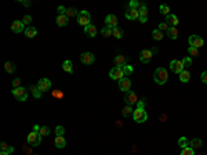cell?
<instances>
[{"label":"cell","mask_w":207,"mask_h":155,"mask_svg":"<svg viewBox=\"0 0 207 155\" xmlns=\"http://www.w3.org/2000/svg\"><path fill=\"white\" fill-rule=\"evenodd\" d=\"M153 79L157 85H164L168 80V72L164 68H157L153 74Z\"/></svg>","instance_id":"cell-1"},{"label":"cell","mask_w":207,"mask_h":155,"mask_svg":"<svg viewBox=\"0 0 207 155\" xmlns=\"http://www.w3.org/2000/svg\"><path fill=\"white\" fill-rule=\"evenodd\" d=\"M132 119H134V122H137V123H144V122L148 119V113H146L145 108H137V109H134Z\"/></svg>","instance_id":"cell-2"},{"label":"cell","mask_w":207,"mask_h":155,"mask_svg":"<svg viewBox=\"0 0 207 155\" xmlns=\"http://www.w3.org/2000/svg\"><path fill=\"white\" fill-rule=\"evenodd\" d=\"M26 141H28V144L29 145H32V147H37L39 144L41 143V136H40V133L39 132H30L29 134H28V137H26Z\"/></svg>","instance_id":"cell-3"},{"label":"cell","mask_w":207,"mask_h":155,"mask_svg":"<svg viewBox=\"0 0 207 155\" xmlns=\"http://www.w3.org/2000/svg\"><path fill=\"white\" fill-rule=\"evenodd\" d=\"M90 21H91V15L88 11L83 10L79 13V15H77V22H79L82 26H87V25H90Z\"/></svg>","instance_id":"cell-4"},{"label":"cell","mask_w":207,"mask_h":155,"mask_svg":"<svg viewBox=\"0 0 207 155\" xmlns=\"http://www.w3.org/2000/svg\"><path fill=\"white\" fill-rule=\"evenodd\" d=\"M13 94L15 96L17 100H19V101H26L28 100V90L25 87L13 89Z\"/></svg>","instance_id":"cell-5"},{"label":"cell","mask_w":207,"mask_h":155,"mask_svg":"<svg viewBox=\"0 0 207 155\" xmlns=\"http://www.w3.org/2000/svg\"><path fill=\"white\" fill-rule=\"evenodd\" d=\"M109 78L113 80H120L124 78V72L121 68H119V66H113L112 69L109 71Z\"/></svg>","instance_id":"cell-6"},{"label":"cell","mask_w":207,"mask_h":155,"mask_svg":"<svg viewBox=\"0 0 207 155\" xmlns=\"http://www.w3.org/2000/svg\"><path fill=\"white\" fill-rule=\"evenodd\" d=\"M170 69L174 72V74H178L179 75L185 69V66H184V64H182L181 60H173L170 62Z\"/></svg>","instance_id":"cell-7"},{"label":"cell","mask_w":207,"mask_h":155,"mask_svg":"<svg viewBox=\"0 0 207 155\" xmlns=\"http://www.w3.org/2000/svg\"><path fill=\"white\" fill-rule=\"evenodd\" d=\"M124 101H126L127 105L132 107L134 104H137V102H138V97H137V94H135L134 91L130 90V91H127V93L124 94Z\"/></svg>","instance_id":"cell-8"},{"label":"cell","mask_w":207,"mask_h":155,"mask_svg":"<svg viewBox=\"0 0 207 155\" xmlns=\"http://www.w3.org/2000/svg\"><path fill=\"white\" fill-rule=\"evenodd\" d=\"M80 61H82L83 64H86V65H91V64H94V61H95V57H94L93 53L84 51L80 54Z\"/></svg>","instance_id":"cell-9"},{"label":"cell","mask_w":207,"mask_h":155,"mask_svg":"<svg viewBox=\"0 0 207 155\" xmlns=\"http://www.w3.org/2000/svg\"><path fill=\"white\" fill-rule=\"evenodd\" d=\"M188 42H189L190 46L196 47V49H199V47H201L204 44V40L200 38V36H197V35H190L189 39H188Z\"/></svg>","instance_id":"cell-10"},{"label":"cell","mask_w":207,"mask_h":155,"mask_svg":"<svg viewBox=\"0 0 207 155\" xmlns=\"http://www.w3.org/2000/svg\"><path fill=\"white\" fill-rule=\"evenodd\" d=\"M152 55H153V51H152V50H148V49L141 50V53H140V61L142 64H149V61L152 60Z\"/></svg>","instance_id":"cell-11"},{"label":"cell","mask_w":207,"mask_h":155,"mask_svg":"<svg viewBox=\"0 0 207 155\" xmlns=\"http://www.w3.org/2000/svg\"><path fill=\"white\" fill-rule=\"evenodd\" d=\"M39 87V90L43 93V91H47L51 89V80L47 79V78H41L40 80L37 82V85H36Z\"/></svg>","instance_id":"cell-12"},{"label":"cell","mask_w":207,"mask_h":155,"mask_svg":"<svg viewBox=\"0 0 207 155\" xmlns=\"http://www.w3.org/2000/svg\"><path fill=\"white\" fill-rule=\"evenodd\" d=\"M119 89H120L121 91H124V93L130 91V90H131V80H130L128 78L124 76L123 79L119 80Z\"/></svg>","instance_id":"cell-13"},{"label":"cell","mask_w":207,"mask_h":155,"mask_svg":"<svg viewBox=\"0 0 207 155\" xmlns=\"http://www.w3.org/2000/svg\"><path fill=\"white\" fill-rule=\"evenodd\" d=\"M117 17L115 15V14H108L106 17H105V24H106V26H109V28H116L117 26Z\"/></svg>","instance_id":"cell-14"},{"label":"cell","mask_w":207,"mask_h":155,"mask_svg":"<svg viewBox=\"0 0 207 155\" xmlns=\"http://www.w3.org/2000/svg\"><path fill=\"white\" fill-rule=\"evenodd\" d=\"M24 26H25L24 22L19 21V19H17V21H14L13 24H11V30H13L14 33H22L25 30Z\"/></svg>","instance_id":"cell-15"},{"label":"cell","mask_w":207,"mask_h":155,"mask_svg":"<svg viewBox=\"0 0 207 155\" xmlns=\"http://www.w3.org/2000/svg\"><path fill=\"white\" fill-rule=\"evenodd\" d=\"M138 11H140V22H142V24H145L146 21H148V8H146L145 4H141V7L138 8Z\"/></svg>","instance_id":"cell-16"},{"label":"cell","mask_w":207,"mask_h":155,"mask_svg":"<svg viewBox=\"0 0 207 155\" xmlns=\"http://www.w3.org/2000/svg\"><path fill=\"white\" fill-rule=\"evenodd\" d=\"M126 18L130 19V21L138 19V18H140V11H138L137 8H130V10L126 13Z\"/></svg>","instance_id":"cell-17"},{"label":"cell","mask_w":207,"mask_h":155,"mask_svg":"<svg viewBox=\"0 0 207 155\" xmlns=\"http://www.w3.org/2000/svg\"><path fill=\"white\" fill-rule=\"evenodd\" d=\"M84 33L88 38H94V36H97V28L93 24L87 25V26H84Z\"/></svg>","instance_id":"cell-18"},{"label":"cell","mask_w":207,"mask_h":155,"mask_svg":"<svg viewBox=\"0 0 207 155\" xmlns=\"http://www.w3.org/2000/svg\"><path fill=\"white\" fill-rule=\"evenodd\" d=\"M166 22H167L168 25H171V26H175L177 28V25L179 24V19H178V17H177V15L170 14V15L166 17Z\"/></svg>","instance_id":"cell-19"},{"label":"cell","mask_w":207,"mask_h":155,"mask_svg":"<svg viewBox=\"0 0 207 155\" xmlns=\"http://www.w3.org/2000/svg\"><path fill=\"white\" fill-rule=\"evenodd\" d=\"M55 21H57L58 26H66V25H68V22H69V17L66 15V14H65V15H58Z\"/></svg>","instance_id":"cell-20"},{"label":"cell","mask_w":207,"mask_h":155,"mask_svg":"<svg viewBox=\"0 0 207 155\" xmlns=\"http://www.w3.org/2000/svg\"><path fill=\"white\" fill-rule=\"evenodd\" d=\"M54 144L57 148H63V147L66 145V141H65V138H63V136H57L54 140Z\"/></svg>","instance_id":"cell-21"},{"label":"cell","mask_w":207,"mask_h":155,"mask_svg":"<svg viewBox=\"0 0 207 155\" xmlns=\"http://www.w3.org/2000/svg\"><path fill=\"white\" fill-rule=\"evenodd\" d=\"M179 80H181L182 83H188L190 80V72L186 71V69H184V71L179 74Z\"/></svg>","instance_id":"cell-22"},{"label":"cell","mask_w":207,"mask_h":155,"mask_svg":"<svg viewBox=\"0 0 207 155\" xmlns=\"http://www.w3.org/2000/svg\"><path fill=\"white\" fill-rule=\"evenodd\" d=\"M62 68H63V71L68 72V74H73V64H72V61H71V60L63 61Z\"/></svg>","instance_id":"cell-23"},{"label":"cell","mask_w":207,"mask_h":155,"mask_svg":"<svg viewBox=\"0 0 207 155\" xmlns=\"http://www.w3.org/2000/svg\"><path fill=\"white\" fill-rule=\"evenodd\" d=\"M201 145H203V141H201L200 138H192V140L189 141V147L190 148H193V149L200 148Z\"/></svg>","instance_id":"cell-24"},{"label":"cell","mask_w":207,"mask_h":155,"mask_svg":"<svg viewBox=\"0 0 207 155\" xmlns=\"http://www.w3.org/2000/svg\"><path fill=\"white\" fill-rule=\"evenodd\" d=\"M36 35H37V29H36L35 26H29L25 29V36H26V38L32 39V38H35Z\"/></svg>","instance_id":"cell-25"},{"label":"cell","mask_w":207,"mask_h":155,"mask_svg":"<svg viewBox=\"0 0 207 155\" xmlns=\"http://www.w3.org/2000/svg\"><path fill=\"white\" fill-rule=\"evenodd\" d=\"M115 64H116V66L121 68L123 65H126V57H124V55H121V54L116 55V57H115Z\"/></svg>","instance_id":"cell-26"},{"label":"cell","mask_w":207,"mask_h":155,"mask_svg":"<svg viewBox=\"0 0 207 155\" xmlns=\"http://www.w3.org/2000/svg\"><path fill=\"white\" fill-rule=\"evenodd\" d=\"M167 36L170 39H174V40H175V39L178 38V29H177L175 26H170L167 30Z\"/></svg>","instance_id":"cell-27"},{"label":"cell","mask_w":207,"mask_h":155,"mask_svg":"<svg viewBox=\"0 0 207 155\" xmlns=\"http://www.w3.org/2000/svg\"><path fill=\"white\" fill-rule=\"evenodd\" d=\"M28 89H30V93L33 94V97H35V98H39V97L41 96V91L39 90V87H37V86H35V85H30Z\"/></svg>","instance_id":"cell-28"},{"label":"cell","mask_w":207,"mask_h":155,"mask_svg":"<svg viewBox=\"0 0 207 155\" xmlns=\"http://www.w3.org/2000/svg\"><path fill=\"white\" fill-rule=\"evenodd\" d=\"M113 36H115L116 39H121L124 36V32H123V29L121 28H119V26H116V28H113Z\"/></svg>","instance_id":"cell-29"},{"label":"cell","mask_w":207,"mask_h":155,"mask_svg":"<svg viewBox=\"0 0 207 155\" xmlns=\"http://www.w3.org/2000/svg\"><path fill=\"white\" fill-rule=\"evenodd\" d=\"M4 69L6 72H8V74H13V72H15V64L14 62H6L4 64Z\"/></svg>","instance_id":"cell-30"},{"label":"cell","mask_w":207,"mask_h":155,"mask_svg":"<svg viewBox=\"0 0 207 155\" xmlns=\"http://www.w3.org/2000/svg\"><path fill=\"white\" fill-rule=\"evenodd\" d=\"M121 69H123V72H124V76H130V75L132 74V71H134V69H132V66L130 65V64H126V65H123L121 66Z\"/></svg>","instance_id":"cell-31"},{"label":"cell","mask_w":207,"mask_h":155,"mask_svg":"<svg viewBox=\"0 0 207 155\" xmlns=\"http://www.w3.org/2000/svg\"><path fill=\"white\" fill-rule=\"evenodd\" d=\"M178 145L181 147V148H186V147H189V140H188L186 137H179L178 138Z\"/></svg>","instance_id":"cell-32"},{"label":"cell","mask_w":207,"mask_h":155,"mask_svg":"<svg viewBox=\"0 0 207 155\" xmlns=\"http://www.w3.org/2000/svg\"><path fill=\"white\" fill-rule=\"evenodd\" d=\"M101 35L104 36V38H109V36H113V29L109 26H105L104 29L101 30Z\"/></svg>","instance_id":"cell-33"},{"label":"cell","mask_w":207,"mask_h":155,"mask_svg":"<svg viewBox=\"0 0 207 155\" xmlns=\"http://www.w3.org/2000/svg\"><path fill=\"white\" fill-rule=\"evenodd\" d=\"M152 38H153L155 40H157V42L162 40L163 39V32L162 30H159V29H155L153 32H152Z\"/></svg>","instance_id":"cell-34"},{"label":"cell","mask_w":207,"mask_h":155,"mask_svg":"<svg viewBox=\"0 0 207 155\" xmlns=\"http://www.w3.org/2000/svg\"><path fill=\"white\" fill-rule=\"evenodd\" d=\"M123 116L124 118H128L130 115H132V113H134V109H132L131 107H130V105H126V107H124V109H123Z\"/></svg>","instance_id":"cell-35"},{"label":"cell","mask_w":207,"mask_h":155,"mask_svg":"<svg viewBox=\"0 0 207 155\" xmlns=\"http://www.w3.org/2000/svg\"><path fill=\"white\" fill-rule=\"evenodd\" d=\"M39 133H40L41 137H43V136H48L50 133H51V129H50L48 126H40V129H39Z\"/></svg>","instance_id":"cell-36"},{"label":"cell","mask_w":207,"mask_h":155,"mask_svg":"<svg viewBox=\"0 0 207 155\" xmlns=\"http://www.w3.org/2000/svg\"><path fill=\"white\" fill-rule=\"evenodd\" d=\"M159 10H160V13H162L163 15H166V17L170 15V7H168L167 4H162L159 7Z\"/></svg>","instance_id":"cell-37"},{"label":"cell","mask_w":207,"mask_h":155,"mask_svg":"<svg viewBox=\"0 0 207 155\" xmlns=\"http://www.w3.org/2000/svg\"><path fill=\"white\" fill-rule=\"evenodd\" d=\"M188 54L192 55V57H197V55H199V49L189 46V47H188Z\"/></svg>","instance_id":"cell-38"},{"label":"cell","mask_w":207,"mask_h":155,"mask_svg":"<svg viewBox=\"0 0 207 155\" xmlns=\"http://www.w3.org/2000/svg\"><path fill=\"white\" fill-rule=\"evenodd\" d=\"M181 155H195V149L190 148V147H186V148H182Z\"/></svg>","instance_id":"cell-39"},{"label":"cell","mask_w":207,"mask_h":155,"mask_svg":"<svg viewBox=\"0 0 207 155\" xmlns=\"http://www.w3.org/2000/svg\"><path fill=\"white\" fill-rule=\"evenodd\" d=\"M168 28H170V26H168V24H167V22H160V24H159V26H157V29H159V30H162V32H167V30H168Z\"/></svg>","instance_id":"cell-40"},{"label":"cell","mask_w":207,"mask_h":155,"mask_svg":"<svg viewBox=\"0 0 207 155\" xmlns=\"http://www.w3.org/2000/svg\"><path fill=\"white\" fill-rule=\"evenodd\" d=\"M66 15L68 17H75V15H79V13H77V10L76 8H68V10H66Z\"/></svg>","instance_id":"cell-41"},{"label":"cell","mask_w":207,"mask_h":155,"mask_svg":"<svg viewBox=\"0 0 207 155\" xmlns=\"http://www.w3.org/2000/svg\"><path fill=\"white\" fill-rule=\"evenodd\" d=\"M181 61H182V64H184L185 68H186V66H190V65H192V58H190V57H184Z\"/></svg>","instance_id":"cell-42"},{"label":"cell","mask_w":207,"mask_h":155,"mask_svg":"<svg viewBox=\"0 0 207 155\" xmlns=\"http://www.w3.org/2000/svg\"><path fill=\"white\" fill-rule=\"evenodd\" d=\"M55 134L57 136H63L65 134V129H63V126H61L59 125V126L55 127Z\"/></svg>","instance_id":"cell-43"},{"label":"cell","mask_w":207,"mask_h":155,"mask_svg":"<svg viewBox=\"0 0 207 155\" xmlns=\"http://www.w3.org/2000/svg\"><path fill=\"white\" fill-rule=\"evenodd\" d=\"M11 85H13V89L21 87V79H19V78H15V79L13 80V83H11Z\"/></svg>","instance_id":"cell-44"},{"label":"cell","mask_w":207,"mask_h":155,"mask_svg":"<svg viewBox=\"0 0 207 155\" xmlns=\"http://www.w3.org/2000/svg\"><path fill=\"white\" fill-rule=\"evenodd\" d=\"M141 7V3L140 2H137V0H131V2H130V8H140Z\"/></svg>","instance_id":"cell-45"},{"label":"cell","mask_w":207,"mask_h":155,"mask_svg":"<svg viewBox=\"0 0 207 155\" xmlns=\"http://www.w3.org/2000/svg\"><path fill=\"white\" fill-rule=\"evenodd\" d=\"M8 149H10V145H8L7 143H0V151H6V152H8Z\"/></svg>","instance_id":"cell-46"},{"label":"cell","mask_w":207,"mask_h":155,"mask_svg":"<svg viewBox=\"0 0 207 155\" xmlns=\"http://www.w3.org/2000/svg\"><path fill=\"white\" fill-rule=\"evenodd\" d=\"M21 21H22V22H24V24H25V25H29V24H30V22H32V17H30V15H25V17H24V18H22V19H21Z\"/></svg>","instance_id":"cell-47"},{"label":"cell","mask_w":207,"mask_h":155,"mask_svg":"<svg viewBox=\"0 0 207 155\" xmlns=\"http://www.w3.org/2000/svg\"><path fill=\"white\" fill-rule=\"evenodd\" d=\"M200 79H201V82H203L204 85H207V71L201 72V75H200Z\"/></svg>","instance_id":"cell-48"},{"label":"cell","mask_w":207,"mask_h":155,"mask_svg":"<svg viewBox=\"0 0 207 155\" xmlns=\"http://www.w3.org/2000/svg\"><path fill=\"white\" fill-rule=\"evenodd\" d=\"M65 14H66V8L59 6V7H58V15H65Z\"/></svg>","instance_id":"cell-49"},{"label":"cell","mask_w":207,"mask_h":155,"mask_svg":"<svg viewBox=\"0 0 207 155\" xmlns=\"http://www.w3.org/2000/svg\"><path fill=\"white\" fill-rule=\"evenodd\" d=\"M137 105H138V108H144L145 107V101H144V100H138V102H137Z\"/></svg>","instance_id":"cell-50"},{"label":"cell","mask_w":207,"mask_h":155,"mask_svg":"<svg viewBox=\"0 0 207 155\" xmlns=\"http://www.w3.org/2000/svg\"><path fill=\"white\" fill-rule=\"evenodd\" d=\"M18 2H21L22 4H24V6H26V7H28V6H30V3H29V2H24V0H18Z\"/></svg>","instance_id":"cell-51"},{"label":"cell","mask_w":207,"mask_h":155,"mask_svg":"<svg viewBox=\"0 0 207 155\" xmlns=\"http://www.w3.org/2000/svg\"><path fill=\"white\" fill-rule=\"evenodd\" d=\"M39 129H40L39 125H35V126H33V130H35V132H39Z\"/></svg>","instance_id":"cell-52"},{"label":"cell","mask_w":207,"mask_h":155,"mask_svg":"<svg viewBox=\"0 0 207 155\" xmlns=\"http://www.w3.org/2000/svg\"><path fill=\"white\" fill-rule=\"evenodd\" d=\"M0 155H10L8 152H6V151H0Z\"/></svg>","instance_id":"cell-53"}]
</instances>
